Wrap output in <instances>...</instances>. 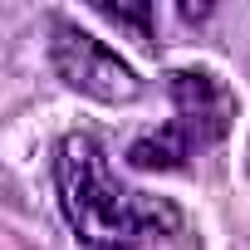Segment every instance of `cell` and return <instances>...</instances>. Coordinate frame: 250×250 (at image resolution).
Wrapping results in <instances>:
<instances>
[{"instance_id":"obj_1","label":"cell","mask_w":250,"mask_h":250,"mask_svg":"<svg viewBox=\"0 0 250 250\" xmlns=\"http://www.w3.org/2000/svg\"><path fill=\"white\" fill-rule=\"evenodd\" d=\"M54 187H59L64 221L93 250H133L147 235L177 226V211L172 206L147 201V196H138V191H128V187L113 182L108 157H103V147L88 133H69L59 143Z\"/></svg>"},{"instance_id":"obj_2","label":"cell","mask_w":250,"mask_h":250,"mask_svg":"<svg viewBox=\"0 0 250 250\" xmlns=\"http://www.w3.org/2000/svg\"><path fill=\"white\" fill-rule=\"evenodd\" d=\"M49 59L59 69V79L98 103H133L143 93L138 74L123 64L103 40H93L88 30H74V25H59L54 30V44H49Z\"/></svg>"},{"instance_id":"obj_3","label":"cell","mask_w":250,"mask_h":250,"mask_svg":"<svg viewBox=\"0 0 250 250\" xmlns=\"http://www.w3.org/2000/svg\"><path fill=\"white\" fill-rule=\"evenodd\" d=\"M172 98H177V123L187 128L191 143H211L230 128V93L216 74L206 69H187V74H172Z\"/></svg>"},{"instance_id":"obj_4","label":"cell","mask_w":250,"mask_h":250,"mask_svg":"<svg viewBox=\"0 0 250 250\" xmlns=\"http://www.w3.org/2000/svg\"><path fill=\"white\" fill-rule=\"evenodd\" d=\"M187 152H191L187 128H182V123H167V128H157V133H147V138H138L128 147V162L138 172H172V167L187 162Z\"/></svg>"}]
</instances>
